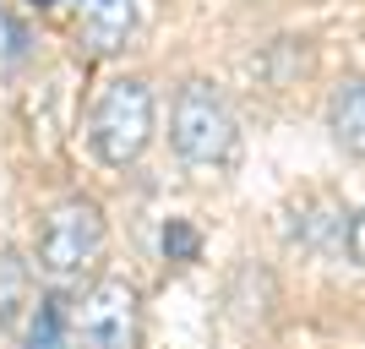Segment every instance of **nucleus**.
Returning a JSON list of instances; mask_svg holds the SVG:
<instances>
[{"mask_svg":"<svg viewBox=\"0 0 365 349\" xmlns=\"http://www.w3.org/2000/svg\"><path fill=\"white\" fill-rule=\"evenodd\" d=\"M153 142V88L142 76H115L104 82V93L93 98L88 115V148L104 169L137 164Z\"/></svg>","mask_w":365,"mask_h":349,"instance_id":"1","label":"nucleus"},{"mask_svg":"<svg viewBox=\"0 0 365 349\" xmlns=\"http://www.w3.org/2000/svg\"><path fill=\"white\" fill-rule=\"evenodd\" d=\"M104 241H109L104 208L76 191V197H61L44 218H38L33 262H38V273H49V278H76L88 262H98Z\"/></svg>","mask_w":365,"mask_h":349,"instance_id":"2","label":"nucleus"},{"mask_svg":"<svg viewBox=\"0 0 365 349\" xmlns=\"http://www.w3.org/2000/svg\"><path fill=\"white\" fill-rule=\"evenodd\" d=\"M169 142L185 164H229L235 158V115L213 82H185L169 109Z\"/></svg>","mask_w":365,"mask_h":349,"instance_id":"3","label":"nucleus"},{"mask_svg":"<svg viewBox=\"0 0 365 349\" xmlns=\"http://www.w3.org/2000/svg\"><path fill=\"white\" fill-rule=\"evenodd\" d=\"M71 349H142V295L125 278H98L71 305Z\"/></svg>","mask_w":365,"mask_h":349,"instance_id":"4","label":"nucleus"},{"mask_svg":"<svg viewBox=\"0 0 365 349\" xmlns=\"http://www.w3.org/2000/svg\"><path fill=\"white\" fill-rule=\"evenodd\" d=\"M71 16L88 55H120L137 33V0H71Z\"/></svg>","mask_w":365,"mask_h":349,"instance_id":"5","label":"nucleus"},{"mask_svg":"<svg viewBox=\"0 0 365 349\" xmlns=\"http://www.w3.org/2000/svg\"><path fill=\"white\" fill-rule=\"evenodd\" d=\"M327 126H333V142L349 158H365V82L360 76L338 82L333 104H327Z\"/></svg>","mask_w":365,"mask_h":349,"instance_id":"6","label":"nucleus"},{"mask_svg":"<svg viewBox=\"0 0 365 349\" xmlns=\"http://www.w3.org/2000/svg\"><path fill=\"white\" fill-rule=\"evenodd\" d=\"M22 349H71V300L61 289L33 300L28 328H22Z\"/></svg>","mask_w":365,"mask_h":349,"instance_id":"7","label":"nucleus"},{"mask_svg":"<svg viewBox=\"0 0 365 349\" xmlns=\"http://www.w3.org/2000/svg\"><path fill=\"white\" fill-rule=\"evenodd\" d=\"M33 311V262L16 251H0V333H16Z\"/></svg>","mask_w":365,"mask_h":349,"instance_id":"8","label":"nucleus"},{"mask_svg":"<svg viewBox=\"0 0 365 349\" xmlns=\"http://www.w3.org/2000/svg\"><path fill=\"white\" fill-rule=\"evenodd\" d=\"M197 251H202V235L185 218H169L164 224V257L169 262H197Z\"/></svg>","mask_w":365,"mask_h":349,"instance_id":"9","label":"nucleus"},{"mask_svg":"<svg viewBox=\"0 0 365 349\" xmlns=\"http://www.w3.org/2000/svg\"><path fill=\"white\" fill-rule=\"evenodd\" d=\"M344 241H349L354 262H365V213H360V218H349V235H344Z\"/></svg>","mask_w":365,"mask_h":349,"instance_id":"10","label":"nucleus"}]
</instances>
